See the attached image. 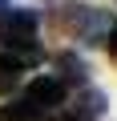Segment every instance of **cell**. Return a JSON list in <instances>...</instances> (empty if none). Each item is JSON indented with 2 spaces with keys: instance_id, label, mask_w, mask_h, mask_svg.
Masks as SVG:
<instances>
[{
  "instance_id": "1",
  "label": "cell",
  "mask_w": 117,
  "mask_h": 121,
  "mask_svg": "<svg viewBox=\"0 0 117 121\" xmlns=\"http://www.w3.org/2000/svg\"><path fill=\"white\" fill-rule=\"evenodd\" d=\"M36 24H40V16L32 12V8H12L8 16H4V44L8 48H20V65H36L40 60V52H36Z\"/></svg>"
},
{
  "instance_id": "2",
  "label": "cell",
  "mask_w": 117,
  "mask_h": 121,
  "mask_svg": "<svg viewBox=\"0 0 117 121\" xmlns=\"http://www.w3.org/2000/svg\"><path fill=\"white\" fill-rule=\"evenodd\" d=\"M24 101H28L32 109H40V113H44V109H56V105L65 101V85L56 81V77H32Z\"/></svg>"
},
{
  "instance_id": "3",
  "label": "cell",
  "mask_w": 117,
  "mask_h": 121,
  "mask_svg": "<svg viewBox=\"0 0 117 121\" xmlns=\"http://www.w3.org/2000/svg\"><path fill=\"white\" fill-rule=\"evenodd\" d=\"M105 105H109V97H105L101 89H85V93L77 97V117L93 121V117H101V113H105Z\"/></svg>"
},
{
  "instance_id": "4",
  "label": "cell",
  "mask_w": 117,
  "mask_h": 121,
  "mask_svg": "<svg viewBox=\"0 0 117 121\" xmlns=\"http://www.w3.org/2000/svg\"><path fill=\"white\" fill-rule=\"evenodd\" d=\"M20 73H24V65L12 56V52H0V93H12L16 85H20Z\"/></svg>"
},
{
  "instance_id": "5",
  "label": "cell",
  "mask_w": 117,
  "mask_h": 121,
  "mask_svg": "<svg viewBox=\"0 0 117 121\" xmlns=\"http://www.w3.org/2000/svg\"><path fill=\"white\" fill-rule=\"evenodd\" d=\"M56 69H61V77H56L61 85H65V81H85V73H89V69H85V60H81V56H73V52L56 56Z\"/></svg>"
},
{
  "instance_id": "6",
  "label": "cell",
  "mask_w": 117,
  "mask_h": 121,
  "mask_svg": "<svg viewBox=\"0 0 117 121\" xmlns=\"http://www.w3.org/2000/svg\"><path fill=\"white\" fill-rule=\"evenodd\" d=\"M8 12H12V4H8V0H0V20H4Z\"/></svg>"
},
{
  "instance_id": "7",
  "label": "cell",
  "mask_w": 117,
  "mask_h": 121,
  "mask_svg": "<svg viewBox=\"0 0 117 121\" xmlns=\"http://www.w3.org/2000/svg\"><path fill=\"white\" fill-rule=\"evenodd\" d=\"M61 121H85V117H77V113H69V117H61Z\"/></svg>"
}]
</instances>
